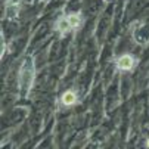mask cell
<instances>
[{
    "label": "cell",
    "mask_w": 149,
    "mask_h": 149,
    "mask_svg": "<svg viewBox=\"0 0 149 149\" xmlns=\"http://www.w3.org/2000/svg\"><path fill=\"white\" fill-rule=\"evenodd\" d=\"M80 103V95L77 89H67L63 90L58 99V105L59 108L67 109V108H72V106Z\"/></svg>",
    "instance_id": "obj_3"
},
{
    "label": "cell",
    "mask_w": 149,
    "mask_h": 149,
    "mask_svg": "<svg viewBox=\"0 0 149 149\" xmlns=\"http://www.w3.org/2000/svg\"><path fill=\"white\" fill-rule=\"evenodd\" d=\"M145 146H146V148H149V137L145 140Z\"/></svg>",
    "instance_id": "obj_7"
},
{
    "label": "cell",
    "mask_w": 149,
    "mask_h": 149,
    "mask_svg": "<svg viewBox=\"0 0 149 149\" xmlns=\"http://www.w3.org/2000/svg\"><path fill=\"white\" fill-rule=\"evenodd\" d=\"M53 31L59 36V38H63L65 36H68L70 33H72L70 24H68V19H67V15L62 13L56 18V21L53 22Z\"/></svg>",
    "instance_id": "obj_4"
},
{
    "label": "cell",
    "mask_w": 149,
    "mask_h": 149,
    "mask_svg": "<svg viewBox=\"0 0 149 149\" xmlns=\"http://www.w3.org/2000/svg\"><path fill=\"white\" fill-rule=\"evenodd\" d=\"M67 15V19H68V24L74 31H78L83 24H84V16H83V12L81 10H77V12H70V13H65Z\"/></svg>",
    "instance_id": "obj_6"
},
{
    "label": "cell",
    "mask_w": 149,
    "mask_h": 149,
    "mask_svg": "<svg viewBox=\"0 0 149 149\" xmlns=\"http://www.w3.org/2000/svg\"><path fill=\"white\" fill-rule=\"evenodd\" d=\"M137 65V58L132 53H123L114 61V67L118 72H132Z\"/></svg>",
    "instance_id": "obj_2"
},
{
    "label": "cell",
    "mask_w": 149,
    "mask_h": 149,
    "mask_svg": "<svg viewBox=\"0 0 149 149\" xmlns=\"http://www.w3.org/2000/svg\"><path fill=\"white\" fill-rule=\"evenodd\" d=\"M103 2H105V3H108V2H111V0H103Z\"/></svg>",
    "instance_id": "obj_8"
},
{
    "label": "cell",
    "mask_w": 149,
    "mask_h": 149,
    "mask_svg": "<svg viewBox=\"0 0 149 149\" xmlns=\"http://www.w3.org/2000/svg\"><path fill=\"white\" fill-rule=\"evenodd\" d=\"M36 81V61L33 55H27L19 67L18 72V87L22 97H28Z\"/></svg>",
    "instance_id": "obj_1"
},
{
    "label": "cell",
    "mask_w": 149,
    "mask_h": 149,
    "mask_svg": "<svg viewBox=\"0 0 149 149\" xmlns=\"http://www.w3.org/2000/svg\"><path fill=\"white\" fill-rule=\"evenodd\" d=\"M22 0H5V16L9 21H15L21 12Z\"/></svg>",
    "instance_id": "obj_5"
}]
</instances>
